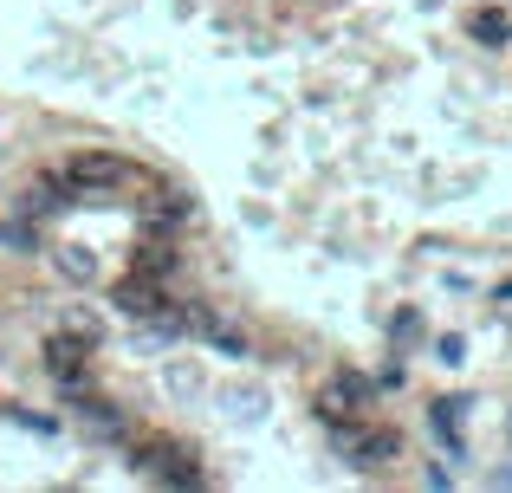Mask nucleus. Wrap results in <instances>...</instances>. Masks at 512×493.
I'll return each instance as SVG.
<instances>
[{
  "instance_id": "obj_4",
  "label": "nucleus",
  "mask_w": 512,
  "mask_h": 493,
  "mask_svg": "<svg viewBox=\"0 0 512 493\" xmlns=\"http://www.w3.org/2000/svg\"><path fill=\"white\" fill-rule=\"evenodd\" d=\"M117 305H124V312H137V318H143V312H156V305H163V299H156L150 286H124V292H117Z\"/></svg>"
},
{
  "instance_id": "obj_5",
  "label": "nucleus",
  "mask_w": 512,
  "mask_h": 493,
  "mask_svg": "<svg viewBox=\"0 0 512 493\" xmlns=\"http://www.w3.org/2000/svg\"><path fill=\"white\" fill-rule=\"evenodd\" d=\"M65 273H72V279H91V260H85V247H65Z\"/></svg>"
},
{
  "instance_id": "obj_1",
  "label": "nucleus",
  "mask_w": 512,
  "mask_h": 493,
  "mask_svg": "<svg viewBox=\"0 0 512 493\" xmlns=\"http://www.w3.org/2000/svg\"><path fill=\"white\" fill-rule=\"evenodd\" d=\"M370 403V383L363 377H350V370H338V377L325 383V390H318V409H325L331 422H344V416H357V409Z\"/></svg>"
},
{
  "instance_id": "obj_2",
  "label": "nucleus",
  "mask_w": 512,
  "mask_h": 493,
  "mask_svg": "<svg viewBox=\"0 0 512 493\" xmlns=\"http://www.w3.org/2000/svg\"><path fill=\"white\" fill-rule=\"evenodd\" d=\"M117 176H124L117 156H78V163L65 169V182H117Z\"/></svg>"
},
{
  "instance_id": "obj_3",
  "label": "nucleus",
  "mask_w": 512,
  "mask_h": 493,
  "mask_svg": "<svg viewBox=\"0 0 512 493\" xmlns=\"http://www.w3.org/2000/svg\"><path fill=\"white\" fill-rule=\"evenodd\" d=\"M474 33L487 39V46H506V39H512V20H506V13H493V7H487V13H474Z\"/></svg>"
}]
</instances>
